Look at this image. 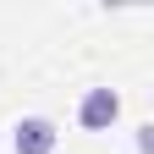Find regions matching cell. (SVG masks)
Wrapping results in <instances>:
<instances>
[{
    "label": "cell",
    "mask_w": 154,
    "mask_h": 154,
    "mask_svg": "<svg viewBox=\"0 0 154 154\" xmlns=\"http://www.w3.org/2000/svg\"><path fill=\"white\" fill-rule=\"evenodd\" d=\"M61 149V127L50 116H22L11 127V154H55Z\"/></svg>",
    "instance_id": "cell-1"
},
{
    "label": "cell",
    "mask_w": 154,
    "mask_h": 154,
    "mask_svg": "<svg viewBox=\"0 0 154 154\" xmlns=\"http://www.w3.org/2000/svg\"><path fill=\"white\" fill-rule=\"evenodd\" d=\"M116 116H121V94L116 88H88L83 99H77V121H83L88 132H110Z\"/></svg>",
    "instance_id": "cell-2"
}]
</instances>
